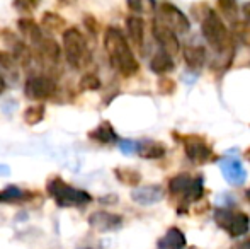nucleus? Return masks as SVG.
<instances>
[{
  "label": "nucleus",
  "mask_w": 250,
  "mask_h": 249,
  "mask_svg": "<svg viewBox=\"0 0 250 249\" xmlns=\"http://www.w3.org/2000/svg\"><path fill=\"white\" fill-rule=\"evenodd\" d=\"M104 46L109 55L111 65L118 70L121 75L133 77L140 70V63L133 55L125 34L118 27L111 26L104 33Z\"/></svg>",
  "instance_id": "1"
},
{
  "label": "nucleus",
  "mask_w": 250,
  "mask_h": 249,
  "mask_svg": "<svg viewBox=\"0 0 250 249\" xmlns=\"http://www.w3.org/2000/svg\"><path fill=\"white\" fill-rule=\"evenodd\" d=\"M48 195L56 202L58 206H83L92 202V196L87 191L79 188H73L66 184L62 178L55 176L46 184Z\"/></svg>",
  "instance_id": "2"
},
{
  "label": "nucleus",
  "mask_w": 250,
  "mask_h": 249,
  "mask_svg": "<svg viewBox=\"0 0 250 249\" xmlns=\"http://www.w3.org/2000/svg\"><path fill=\"white\" fill-rule=\"evenodd\" d=\"M201 29H203V36L216 51H225L231 45L230 33L225 26L223 19L213 10H208L204 14L203 21H201Z\"/></svg>",
  "instance_id": "3"
},
{
  "label": "nucleus",
  "mask_w": 250,
  "mask_h": 249,
  "mask_svg": "<svg viewBox=\"0 0 250 249\" xmlns=\"http://www.w3.org/2000/svg\"><path fill=\"white\" fill-rule=\"evenodd\" d=\"M63 48H65L66 60L75 68H82L90 62V51L87 48L85 38L77 27H68L63 31Z\"/></svg>",
  "instance_id": "4"
},
{
  "label": "nucleus",
  "mask_w": 250,
  "mask_h": 249,
  "mask_svg": "<svg viewBox=\"0 0 250 249\" xmlns=\"http://www.w3.org/2000/svg\"><path fill=\"white\" fill-rule=\"evenodd\" d=\"M168 191L170 195L179 196L182 203L189 202H198L203 196L204 186H203V178L196 176L192 178L191 174H177L168 181Z\"/></svg>",
  "instance_id": "5"
},
{
  "label": "nucleus",
  "mask_w": 250,
  "mask_h": 249,
  "mask_svg": "<svg viewBox=\"0 0 250 249\" xmlns=\"http://www.w3.org/2000/svg\"><path fill=\"white\" fill-rule=\"evenodd\" d=\"M214 222L227 230L231 237L245 236L250 229V219L247 213L235 212L230 208H216L214 210Z\"/></svg>",
  "instance_id": "6"
},
{
  "label": "nucleus",
  "mask_w": 250,
  "mask_h": 249,
  "mask_svg": "<svg viewBox=\"0 0 250 249\" xmlns=\"http://www.w3.org/2000/svg\"><path fill=\"white\" fill-rule=\"evenodd\" d=\"M158 23L164 24L165 27H168L170 31L177 33H188L189 31V19L186 17V14L182 12L179 7H175L174 3L164 2L158 7Z\"/></svg>",
  "instance_id": "7"
},
{
  "label": "nucleus",
  "mask_w": 250,
  "mask_h": 249,
  "mask_svg": "<svg viewBox=\"0 0 250 249\" xmlns=\"http://www.w3.org/2000/svg\"><path fill=\"white\" fill-rule=\"evenodd\" d=\"M56 92V84L51 79L43 75L31 77L24 84V94H26L27 99L33 101H46L51 99Z\"/></svg>",
  "instance_id": "8"
},
{
  "label": "nucleus",
  "mask_w": 250,
  "mask_h": 249,
  "mask_svg": "<svg viewBox=\"0 0 250 249\" xmlns=\"http://www.w3.org/2000/svg\"><path fill=\"white\" fill-rule=\"evenodd\" d=\"M184 152L192 162L203 164L213 157V150L206 143V140L198 135H189L184 138Z\"/></svg>",
  "instance_id": "9"
},
{
  "label": "nucleus",
  "mask_w": 250,
  "mask_h": 249,
  "mask_svg": "<svg viewBox=\"0 0 250 249\" xmlns=\"http://www.w3.org/2000/svg\"><path fill=\"white\" fill-rule=\"evenodd\" d=\"M153 34H155V40H157L158 45H160L162 51H165V53L170 55V57H174L175 53H179V50H181V43H179L177 34H175L174 31H170L168 27H165L164 24H160L158 21H155Z\"/></svg>",
  "instance_id": "10"
},
{
  "label": "nucleus",
  "mask_w": 250,
  "mask_h": 249,
  "mask_svg": "<svg viewBox=\"0 0 250 249\" xmlns=\"http://www.w3.org/2000/svg\"><path fill=\"white\" fill-rule=\"evenodd\" d=\"M89 224L99 232H112V230L121 229L123 219L121 215H116L111 212H94L89 217Z\"/></svg>",
  "instance_id": "11"
},
{
  "label": "nucleus",
  "mask_w": 250,
  "mask_h": 249,
  "mask_svg": "<svg viewBox=\"0 0 250 249\" xmlns=\"http://www.w3.org/2000/svg\"><path fill=\"white\" fill-rule=\"evenodd\" d=\"M220 167H221V173H223L225 180L228 181L230 184H244L245 180H247V171L245 167L242 166L240 160L237 159H225L220 162Z\"/></svg>",
  "instance_id": "12"
},
{
  "label": "nucleus",
  "mask_w": 250,
  "mask_h": 249,
  "mask_svg": "<svg viewBox=\"0 0 250 249\" xmlns=\"http://www.w3.org/2000/svg\"><path fill=\"white\" fill-rule=\"evenodd\" d=\"M164 189L158 184H148V186L136 188L131 191L133 202H136L138 205H153V203H158L164 198Z\"/></svg>",
  "instance_id": "13"
},
{
  "label": "nucleus",
  "mask_w": 250,
  "mask_h": 249,
  "mask_svg": "<svg viewBox=\"0 0 250 249\" xmlns=\"http://www.w3.org/2000/svg\"><path fill=\"white\" fill-rule=\"evenodd\" d=\"M184 248H186V236L177 227L168 229L165 232V236L157 244V249H184Z\"/></svg>",
  "instance_id": "14"
},
{
  "label": "nucleus",
  "mask_w": 250,
  "mask_h": 249,
  "mask_svg": "<svg viewBox=\"0 0 250 249\" xmlns=\"http://www.w3.org/2000/svg\"><path fill=\"white\" fill-rule=\"evenodd\" d=\"M17 27H19L21 34H22L26 40H29V43H33L34 46L43 40V31H41V26H38L33 19H19Z\"/></svg>",
  "instance_id": "15"
},
{
  "label": "nucleus",
  "mask_w": 250,
  "mask_h": 249,
  "mask_svg": "<svg viewBox=\"0 0 250 249\" xmlns=\"http://www.w3.org/2000/svg\"><path fill=\"white\" fill-rule=\"evenodd\" d=\"M89 136L92 140H97L99 143H104V145L118 142V133H116V130L112 128V125L109 121H102L99 126H96L89 133Z\"/></svg>",
  "instance_id": "16"
},
{
  "label": "nucleus",
  "mask_w": 250,
  "mask_h": 249,
  "mask_svg": "<svg viewBox=\"0 0 250 249\" xmlns=\"http://www.w3.org/2000/svg\"><path fill=\"white\" fill-rule=\"evenodd\" d=\"M136 152L143 159H160L165 156V145L162 142H155V140H145V142L138 143Z\"/></svg>",
  "instance_id": "17"
},
{
  "label": "nucleus",
  "mask_w": 250,
  "mask_h": 249,
  "mask_svg": "<svg viewBox=\"0 0 250 249\" xmlns=\"http://www.w3.org/2000/svg\"><path fill=\"white\" fill-rule=\"evenodd\" d=\"M36 50H38V53H40L46 62L58 63L60 53H62V51H60L58 43H56L53 38H43V40H41L40 43L36 45Z\"/></svg>",
  "instance_id": "18"
},
{
  "label": "nucleus",
  "mask_w": 250,
  "mask_h": 249,
  "mask_svg": "<svg viewBox=\"0 0 250 249\" xmlns=\"http://www.w3.org/2000/svg\"><path fill=\"white\" fill-rule=\"evenodd\" d=\"M126 29H128L129 40L136 45V46H142L143 45V34H145V23H143L142 17L131 16L126 19Z\"/></svg>",
  "instance_id": "19"
},
{
  "label": "nucleus",
  "mask_w": 250,
  "mask_h": 249,
  "mask_svg": "<svg viewBox=\"0 0 250 249\" xmlns=\"http://www.w3.org/2000/svg\"><path fill=\"white\" fill-rule=\"evenodd\" d=\"M184 62L191 70H199L206 62V51L203 46H186Z\"/></svg>",
  "instance_id": "20"
},
{
  "label": "nucleus",
  "mask_w": 250,
  "mask_h": 249,
  "mask_svg": "<svg viewBox=\"0 0 250 249\" xmlns=\"http://www.w3.org/2000/svg\"><path fill=\"white\" fill-rule=\"evenodd\" d=\"M174 58L165 53V51H158L150 62V68L155 73H167L170 70H174Z\"/></svg>",
  "instance_id": "21"
},
{
  "label": "nucleus",
  "mask_w": 250,
  "mask_h": 249,
  "mask_svg": "<svg viewBox=\"0 0 250 249\" xmlns=\"http://www.w3.org/2000/svg\"><path fill=\"white\" fill-rule=\"evenodd\" d=\"M41 26L51 33H60V31H65L66 21L56 12H44L43 19H41Z\"/></svg>",
  "instance_id": "22"
},
{
  "label": "nucleus",
  "mask_w": 250,
  "mask_h": 249,
  "mask_svg": "<svg viewBox=\"0 0 250 249\" xmlns=\"http://www.w3.org/2000/svg\"><path fill=\"white\" fill-rule=\"evenodd\" d=\"M114 174L123 184H128V186H138V183L142 181V174L131 167H116Z\"/></svg>",
  "instance_id": "23"
},
{
  "label": "nucleus",
  "mask_w": 250,
  "mask_h": 249,
  "mask_svg": "<svg viewBox=\"0 0 250 249\" xmlns=\"http://www.w3.org/2000/svg\"><path fill=\"white\" fill-rule=\"evenodd\" d=\"M31 198L29 193L17 186H7L0 191V203H12V202H22V200Z\"/></svg>",
  "instance_id": "24"
},
{
  "label": "nucleus",
  "mask_w": 250,
  "mask_h": 249,
  "mask_svg": "<svg viewBox=\"0 0 250 249\" xmlns=\"http://www.w3.org/2000/svg\"><path fill=\"white\" fill-rule=\"evenodd\" d=\"M44 113H46V111H44L43 104H36V106L26 108L24 113H22V118H24V121H26V125L34 126V125H38V123L43 121Z\"/></svg>",
  "instance_id": "25"
},
{
  "label": "nucleus",
  "mask_w": 250,
  "mask_h": 249,
  "mask_svg": "<svg viewBox=\"0 0 250 249\" xmlns=\"http://www.w3.org/2000/svg\"><path fill=\"white\" fill-rule=\"evenodd\" d=\"M218 7H220L221 12L227 16V19L237 21V16H238L237 0H218Z\"/></svg>",
  "instance_id": "26"
},
{
  "label": "nucleus",
  "mask_w": 250,
  "mask_h": 249,
  "mask_svg": "<svg viewBox=\"0 0 250 249\" xmlns=\"http://www.w3.org/2000/svg\"><path fill=\"white\" fill-rule=\"evenodd\" d=\"M128 2V7L133 10V12H153L155 9V2L153 0H126Z\"/></svg>",
  "instance_id": "27"
},
{
  "label": "nucleus",
  "mask_w": 250,
  "mask_h": 249,
  "mask_svg": "<svg viewBox=\"0 0 250 249\" xmlns=\"http://www.w3.org/2000/svg\"><path fill=\"white\" fill-rule=\"evenodd\" d=\"M101 87V80L96 73H85L80 79V89L82 91H97Z\"/></svg>",
  "instance_id": "28"
},
{
  "label": "nucleus",
  "mask_w": 250,
  "mask_h": 249,
  "mask_svg": "<svg viewBox=\"0 0 250 249\" xmlns=\"http://www.w3.org/2000/svg\"><path fill=\"white\" fill-rule=\"evenodd\" d=\"M40 2L41 0H14L12 5L14 9H17L19 12H33L40 7Z\"/></svg>",
  "instance_id": "29"
},
{
  "label": "nucleus",
  "mask_w": 250,
  "mask_h": 249,
  "mask_svg": "<svg viewBox=\"0 0 250 249\" xmlns=\"http://www.w3.org/2000/svg\"><path fill=\"white\" fill-rule=\"evenodd\" d=\"M14 67H16V60H14L12 55L9 51H0V68L10 72Z\"/></svg>",
  "instance_id": "30"
},
{
  "label": "nucleus",
  "mask_w": 250,
  "mask_h": 249,
  "mask_svg": "<svg viewBox=\"0 0 250 249\" xmlns=\"http://www.w3.org/2000/svg\"><path fill=\"white\" fill-rule=\"evenodd\" d=\"M82 21H83L85 29L89 31L90 34H97V31H99V23H97V19L92 16V14H85Z\"/></svg>",
  "instance_id": "31"
},
{
  "label": "nucleus",
  "mask_w": 250,
  "mask_h": 249,
  "mask_svg": "<svg viewBox=\"0 0 250 249\" xmlns=\"http://www.w3.org/2000/svg\"><path fill=\"white\" fill-rule=\"evenodd\" d=\"M136 147H138V143L131 142V140H121V142H119V149H121V152L126 154V156H129V154H135Z\"/></svg>",
  "instance_id": "32"
},
{
  "label": "nucleus",
  "mask_w": 250,
  "mask_h": 249,
  "mask_svg": "<svg viewBox=\"0 0 250 249\" xmlns=\"http://www.w3.org/2000/svg\"><path fill=\"white\" fill-rule=\"evenodd\" d=\"M238 38L250 46V24H238Z\"/></svg>",
  "instance_id": "33"
},
{
  "label": "nucleus",
  "mask_w": 250,
  "mask_h": 249,
  "mask_svg": "<svg viewBox=\"0 0 250 249\" xmlns=\"http://www.w3.org/2000/svg\"><path fill=\"white\" fill-rule=\"evenodd\" d=\"M158 89H160V92H164V94H172L175 89V84L172 82L170 79H162L160 84H158Z\"/></svg>",
  "instance_id": "34"
},
{
  "label": "nucleus",
  "mask_w": 250,
  "mask_h": 249,
  "mask_svg": "<svg viewBox=\"0 0 250 249\" xmlns=\"http://www.w3.org/2000/svg\"><path fill=\"white\" fill-rule=\"evenodd\" d=\"M10 174V167L7 164H0V176H9Z\"/></svg>",
  "instance_id": "35"
},
{
  "label": "nucleus",
  "mask_w": 250,
  "mask_h": 249,
  "mask_svg": "<svg viewBox=\"0 0 250 249\" xmlns=\"http://www.w3.org/2000/svg\"><path fill=\"white\" fill-rule=\"evenodd\" d=\"M56 2H58V5H62V7H70V5H75L77 0H56Z\"/></svg>",
  "instance_id": "36"
},
{
  "label": "nucleus",
  "mask_w": 250,
  "mask_h": 249,
  "mask_svg": "<svg viewBox=\"0 0 250 249\" xmlns=\"http://www.w3.org/2000/svg\"><path fill=\"white\" fill-rule=\"evenodd\" d=\"M242 10H244V14H245V16L250 17V2L245 3V5H244V9H242Z\"/></svg>",
  "instance_id": "37"
},
{
  "label": "nucleus",
  "mask_w": 250,
  "mask_h": 249,
  "mask_svg": "<svg viewBox=\"0 0 250 249\" xmlns=\"http://www.w3.org/2000/svg\"><path fill=\"white\" fill-rule=\"evenodd\" d=\"M3 91H5V80H3V77L0 75V94H2Z\"/></svg>",
  "instance_id": "38"
},
{
  "label": "nucleus",
  "mask_w": 250,
  "mask_h": 249,
  "mask_svg": "<svg viewBox=\"0 0 250 249\" xmlns=\"http://www.w3.org/2000/svg\"><path fill=\"white\" fill-rule=\"evenodd\" d=\"M230 249H247V246H245V244H240V246H233V248H230Z\"/></svg>",
  "instance_id": "39"
},
{
  "label": "nucleus",
  "mask_w": 250,
  "mask_h": 249,
  "mask_svg": "<svg viewBox=\"0 0 250 249\" xmlns=\"http://www.w3.org/2000/svg\"><path fill=\"white\" fill-rule=\"evenodd\" d=\"M245 159H249V160H250V149L247 150V152H245Z\"/></svg>",
  "instance_id": "40"
},
{
  "label": "nucleus",
  "mask_w": 250,
  "mask_h": 249,
  "mask_svg": "<svg viewBox=\"0 0 250 249\" xmlns=\"http://www.w3.org/2000/svg\"><path fill=\"white\" fill-rule=\"evenodd\" d=\"M247 200H249V202H250V188L247 189Z\"/></svg>",
  "instance_id": "41"
},
{
  "label": "nucleus",
  "mask_w": 250,
  "mask_h": 249,
  "mask_svg": "<svg viewBox=\"0 0 250 249\" xmlns=\"http://www.w3.org/2000/svg\"><path fill=\"white\" fill-rule=\"evenodd\" d=\"M189 249H198V248H189Z\"/></svg>",
  "instance_id": "42"
}]
</instances>
